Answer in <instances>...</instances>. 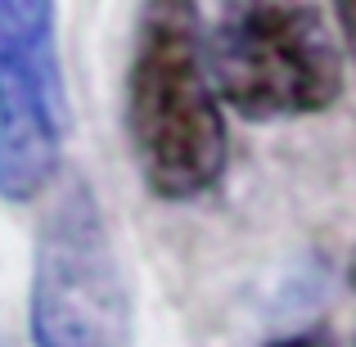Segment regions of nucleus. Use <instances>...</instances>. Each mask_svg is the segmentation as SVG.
I'll use <instances>...</instances> for the list:
<instances>
[{"label": "nucleus", "mask_w": 356, "mask_h": 347, "mask_svg": "<svg viewBox=\"0 0 356 347\" xmlns=\"http://www.w3.org/2000/svg\"><path fill=\"white\" fill-rule=\"evenodd\" d=\"M122 127L140 181L163 203H194L230 167L226 104L208 68L199 0H140L131 27Z\"/></svg>", "instance_id": "obj_1"}, {"label": "nucleus", "mask_w": 356, "mask_h": 347, "mask_svg": "<svg viewBox=\"0 0 356 347\" xmlns=\"http://www.w3.org/2000/svg\"><path fill=\"white\" fill-rule=\"evenodd\" d=\"M208 68L243 122L312 118L343 95V54L316 0H217Z\"/></svg>", "instance_id": "obj_2"}, {"label": "nucleus", "mask_w": 356, "mask_h": 347, "mask_svg": "<svg viewBox=\"0 0 356 347\" xmlns=\"http://www.w3.org/2000/svg\"><path fill=\"white\" fill-rule=\"evenodd\" d=\"M27 325L32 347H122L127 339V284L86 181L63 185L36 230Z\"/></svg>", "instance_id": "obj_3"}, {"label": "nucleus", "mask_w": 356, "mask_h": 347, "mask_svg": "<svg viewBox=\"0 0 356 347\" xmlns=\"http://www.w3.org/2000/svg\"><path fill=\"white\" fill-rule=\"evenodd\" d=\"M63 140L59 0H0V199H41L59 176Z\"/></svg>", "instance_id": "obj_4"}, {"label": "nucleus", "mask_w": 356, "mask_h": 347, "mask_svg": "<svg viewBox=\"0 0 356 347\" xmlns=\"http://www.w3.org/2000/svg\"><path fill=\"white\" fill-rule=\"evenodd\" d=\"M334 18H339L343 41H348L352 54H356V0H334Z\"/></svg>", "instance_id": "obj_5"}, {"label": "nucleus", "mask_w": 356, "mask_h": 347, "mask_svg": "<svg viewBox=\"0 0 356 347\" xmlns=\"http://www.w3.org/2000/svg\"><path fill=\"white\" fill-rule=\"evenodd\" d=\"M266 347H325L316 334H284V339H275V343H266Z\"/></svg>", "instance_id": "obj_6"}, {"label": "nucleus", "mask_w": 356, "mask_h": 347, "mask_svg": "<svg viewBox=\"0 0 356 347\" xmlns=\"http://www.w3.org/2000/svg\"><path fill=\"white\" fill-rule=\"evenodd\" d=\"M348 284L356 289V252H352V261H348Z\"/></svg>", "instance_id": "obj_7"}, {"label": "nucleus", "mask_w": 356, "mask_h": 347, "mask_svg": "<svg viewBox=\"0 0 356 347\" xmlns=\"http://www.w3.org/2000/svg\"><path fill=\"white\" fill-rule=\"evenodd\" d=\"M0 347H9V343H5V330H0Z\"/></svg>", "instance_id": "obj_8"}]
</instances>
